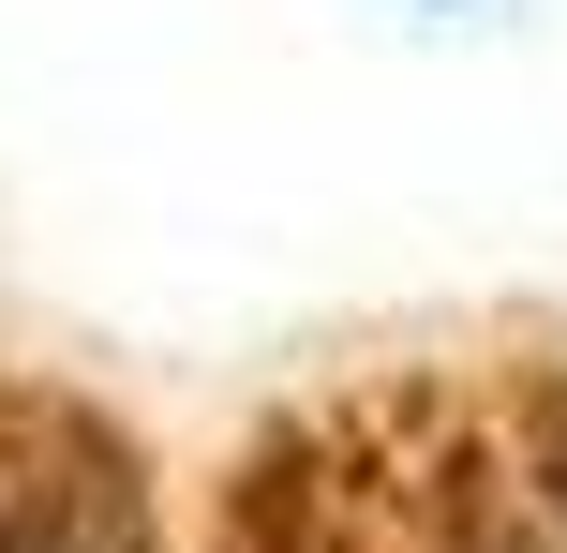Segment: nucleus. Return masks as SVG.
I'll return each mask as SVG.
<instances>
[{
  "label": "nucleus",
  "mask_w": 567,
  "mask_h": 553,
  "mask_svg": "<svg viewBox=\"0 0 567 553\" xmlns=\"http://www.w3.org/2000/svg\"><path fill=\"white\" fill-rule=\"evenodd\" d=\"M538 434H553V494H567V404H538Z\"/></svg>",
  "instance_id": "nucleus-1"
}]
</instances>
